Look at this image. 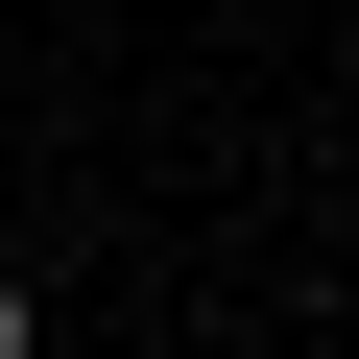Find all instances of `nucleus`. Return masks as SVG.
I'll list each match as a JSON object with an SVG mask.
<instances>
[{
  "label": "nucleus",
  "mask_w": 359,
  "mask_h": 359,
  "mask_svg": "<svg viewBox=\"0 0 359 359\" xmlns=\"http://www.w3.org/2000/svg\"><path fill=\"white\" fill-rule=\"evenodd\" d=\"M0 359H25V264H0Z\"/></svg>",
  "instance_id": "f257e3e1"
}]
</instances>
